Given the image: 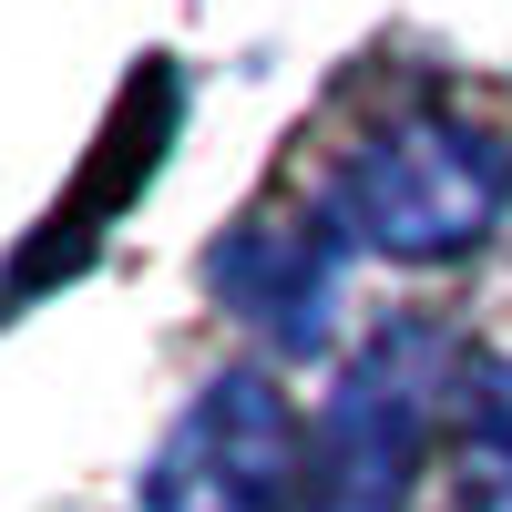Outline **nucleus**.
I'll return each instance as SVG.
<instances>
[{"label":"nucleus","mask_w":512,"mask_h":512,"mask_svg":"<svg viewBox=\"0 0 512 512\" xmlns=\"http://www.w3.org/2000/svg\"><path fill=\"white\" fill-rule=\"evenodd\" d=\"M502 205H512V144L482 123L420 113L349 154V175L328 185V236L400 256V267H441V256L492 236Z\"/></svg>","instance_id":"nucleus-1"},{"label":"nucleus","mask_w":512,"mask_h":512,"mask_svg":"<svg viewBox=\"0 0 512 512\" xmlns=\"http://www.w3.org/2000/svg\"><path fill=\"white\" fill-rule=\"evenodd\" d=\"M451 390H472L441 328H390L338 369V390L308 420V461H297V512H400L410 472L431 451V420Z\"/></svg>","instance_id":"nucleus-2"},{"label":"nucleus","mask_w":512,"mask_h":512,"mask_svg":"<svg viewBox=\"0 0 512 512\" xmlns=\"http://www.w3.org/2000/svg\"><path fill=\"white\" fill-rule=\"evenodd\" d=\"M297 461H308V441L267 379H216L154 451V482L134 512H277Z\"/></svg>","instance_id":"nucleus-3"},{"label":"nucleus","mask_w":512,"mask_h":512,"mask_svg":"<svg viewBox=\"0 0 512 512\" xmlns=\"http://www.w3.org/2000/svg\"><path fill=\"white\" fill-rule=\"evenodd\" d=\"M451 492H461V512H512V369H472V390H461Z\"/></svg>","instance_id":"nucleus-4"}]
</instances>
